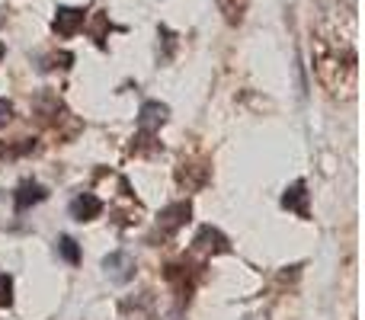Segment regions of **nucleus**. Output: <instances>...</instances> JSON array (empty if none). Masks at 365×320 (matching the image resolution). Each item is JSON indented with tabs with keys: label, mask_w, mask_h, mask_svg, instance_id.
<instances>
[{
	"label": "nucleus",
	"mask_w": 365,
	"mask_h": 320,
	"mask_svg": "<svg viewBox=\"0 0 365 320\" xmlns=\"http://www.w3.org/2000/svg\"><path fill=\"white\" fill-rule=\"evenodd\" d=\"M160 38H164V55H160V61H170L173 58V48H177V36H173L167 26H160V32H158Z\"/></svg>",
	"instance_id": "nucleus-18"
},
{
	"label": "nucleus",
	"mask_w": 365,
	"mask_h": 320,
	"mask_svg": "<svg viewBox=\"0 0 365 320\" xmlns=\"http://www.w3.org/2000/svg\"><path fill=\"white\" fill-rule=\"evenodd\" d=\"M192 253H202V257H221V253H231V240H227L218 227L205 224V227H199V234H195Z\"/></svg>",
	"instance_id": "nucleus-5"
},
{
	"label": "nucleus",
	"mask_w": 365,
	"mask_h": 320,
	"mask_svg": "<svg viewBox=\"0 0 365 320\" xmlns=\"http://www.w3.org/2000/svg\"><path fill=\"white\" fill-rule=\"evenodd\" d=\"M45 61L48 64H42V71H55V68H71V64H74V55H71V51H58V55H48L45 58Z\"/></svg>",
	"instance_id": "nucleus-16"
},
{
	"label": "nucleus",
	"mask_w": 365,
	"mask_h": 320,
	"mask_svg": "<svg viewBox=\"0 0 365 320\" xmlns=\"http://www.w3.org/2000/svg\"><path fill=\"white\" fill-rule=\"evenodd\" d=\"M208 176H212V167L205 160H182L177 167V186L186 192H195L208 182Z\"/></svg>",
	"instance_id": "nucleus-7"
},
{
	"label": "nucleus",
	"mask_w": 365,
	"mask_h": 320,
	"mask_svg": "<svg viewBox=\"0 0 365 320\" xmlns=\"http://www.w3.org/2000/svg\"><path fill=\"white\" fill-rule=\"evenodd\" d=\"M311 61H314V77L330 100L349 103L359 90V58H356L353 29L340 32L321 26L311 45Z\"/></svg>",
	"instance_id": "nucleus-1"
},
{
	"label": "nucleus",
	"mask_w": 365,
	"mask_h": 320,
	"mask_svg": "<svg viewBox=\"0 0 365 320\" xmlns=\"http://www.w3.org/2000/svg\"><path fill=\"white\" fill-rule=\"evenodd\" d=\"M13 304V279L6 272H0V308H10Z\"/></svg>",
	"instance_id": "nucleus-17"
},
{
	"label": "nucleus",
	"mask_w": 365,
	"mask_h": 320,
	"mask_svg": "<svg viewBox=\"0 0 365 320\" xmlns=\"http://www.w3.org/2000/svg\"><path fill=\"white\" fill-rule=\"evenodd\" d=\"M6 55V48H4V42H0V58H4Z\"/></svg>",
	"instance_id": "nucleus-22"
},
{
	"label": "nucleus",
	"mask_w": 365,
	"mask_h": 320,
	"mask_svg": "<svg viewBox=\"0 0 365 320\" xmlns=\"http://www.w3.org/2000/svg\"><path fill=\"white\" fill-rule=\"evenodd\" d=\"M189 218H192V205H189V202H173V205H167L164 212L158 215V227H154V234H151V244L170 240L180 227L189 224Z\"/></svg>",
	"instance_id": "nucleus-4"
},
{
	"label": "nucleus",
	"mask_w": 365,
	"mask_h": 320,
	"mask_svg": "<svg viewBox=\"0 0 365 320\" xmlns=\"http://www.w3.org/2000/svg\"><path fill=\"white\" fill-rule=\"evenodd\" d=\"M103 269H106L109 282L125 285V282H132V279H135V272H138V263H135L132 253L119 250V253H109V257L103 259Z\"/></svg>",
	"instance_id": "nucleus-6"
},
{
	"label": "nucleus",
	"mask_w": 365,
	"mask_h": 320,
	"mask_svg": "<svg viewBox=\"0 0 365 320\" xmlns=\"http://www.w3.org/2000/svg\"><path fill=\"white\" fill-rule=\"evenodd\" d=\"M106 26H109V19L103 16H96V26H93V38H96V45H106Z\"/></svg>",
	"instance_id": "nucleus-19"
},
{
	"label": "nucleus",
	"mask_w": 365,
	"mask_h": 320,
	"mask_svg": "<svg viewBox=\"0 0 365 320\" xmlns=\"http://www.w3.org/2000/svg\"><path fill=\"white\" fill-rule=\"evenodd\" d=\"M83 23H87V13H83V6H58L51 29H55L61 38H71Z\"/></svg>",
	"instance_id": "nucleus-8"
},
{
	"label": "nucleus",
	"mask_w": 365,
	"mask_h": 320,
	"mask_svg": "<svg viewBox=\"0 0 365 320\" xmlns=\"http://www.w3.org/2000/svg\"><path fill=\"white\" fill-rule=\"evenodd\" d=\"M13 122V103H6L4 96H0V128H6Z\"/></svg>",
	"instance_id": "nucleus-20"
},
{
	"label": "nucleus",
	"mask_w": 365,
	"mask_h": 320,
	"mask_svg": "<svg viewBox=\"0 0 365 320\" xmlns=\"http://www.w3.org/2000/svg\"><path fill=\"white\" fill-rule=\"evenodd\" d=\"M170 119V106H164V103H145L138 113V132H148V135H158L160 125Z\"/></svg>",
	"instance_id": "nucleus-9"
},
{
	"label": "nucleus",
	"mask_w": 365,
	"mask_h": 320,
	"mask_svg": "<svg viewBox=\"0 0 365 320\" xmlns=\"http://www.w3.org/2000/svg\"><path fill=\"white\" fill-rule=\"evenodd\" d=\"M0 158H6V145H4V141H0Z\"/></svg>",
	"instance_id": "nucleus-21"
},
{
	"label": "nucleus",
	"mask_w": 365,
	"mask_h": 320,
	"mask_svg": "<svg viewBox=\"0 0 365 320\" xmlns=\"http://www.w3.org/2000/svg\"><path fill=\"white\" fill-rule=\"evenodd\" d=\"M247 6H250V0H218V10L225 13V19H227L231 26H237L240 19H244Z\"/></svg>",
	"instance_id": "nucleus-14"
},
{
	"label": "nucleus",
	"mask_w": 365,
	"mask_h": 320,
	"mask_svg": "<svg viewBox=\"0 0 365 320\" xmlns=\"http://www.w3.org/2000/svg\"><path fill=\"white\" fill-rule=\"evenodd\" d=\"M100 212H103V202L93 192H81L77 199H71V218L74 221H93L100 218Z\"/></svg>",
	"instance_id": "nucleus-11"
},
{
	"label": "nucleus",
	"mask_w": 365,
	"mask_h": 320,
	"mask_svg": "<svg viewBox=\"0 0 365 320\" xmlns=\"http://www.w3.org/2000/svg\"><path fill=\"white\" fill-rule=\"evenodd\" d=\"M164 279L173 285L177 301L189 304L192 301L195 285H199V279H202V266H192V263H186V259H180V263H167L164 266Z\"/></svg>",
	"instance_id": "nucleus-2"
},
{
	"label": "nucleus",
	"mask_w": 365,
	"mask_h": 320,
	"mask_svg": "<svg viewBox=\"0 0 365 320\" xmlns=\"http://www.w3.org/2000/svg\"><path fill=\"white\" fill-rule=\"evenodd\" d=\"M58 253H61V257L68 259L71 266L81 263V247H77L74 237H61V240H58Z\"/></svg>",
	"instance_id": "nucleus-15"
},
{
	"label": "nucleus",
	"mask_w": 365,
	"mask_h": 320,
	"mask_svg": "<svg viewBox=\"0 0 365 320\" xmlns=\"http://www.w3.org/2000/svg\"><path fill=\"white\" fill-rule=\"evenodd\" d=\"M128 151L135 154V158H154V154L160 151V141H158V135H148V132H138L132 138V148Z\"/></svg>",
	"instance_id": "nucleus-13"
},
{
	"label": "nucleus",
	"mask_w": 365,
	"mask_h": 320,
	"mask_svg": "<svg viewBox=\"0 0 365 320\" xmlns=\"http://www.w3.org/2000/svg\"><path fill=\"white\" fill-rule=\"evenodd\" d=\"M282 208L295 212L298 218H311V208H308V182H304V180L292 182V186L285 189V195H282Z\"/></svg>",
	"instance_id": "nucleus-10"
},
{
	"label": "nucleus",
	"mask_w": 365,
	"mask_h": 320,
	"mask_svg": "<svg viewBox=\"0 0 365 320\" xmlns=\"http://www.w3.org/2000/svg\"><path fill=\"white\" fill-rule=\"evenodd\" d=\"M32 109H36L38 122H42L45 128H51V132H58L64 122H68V125H81V122L68 113V106L58 100V93H38L36 103H32Z\"/></svg>",
	"instance_id": "nucleus-3"
},
{
	"label": "nucleus",
	"mask_w": 365,
	"mask_h": 320,
	"mask_svg": "<svg viewBox=\"0 0 365 320\" xmlns=\"http://www.w3.org/2000/svg\"><path fill=\"white\" fill-rule=\"evenodd\" d=\"M45 199H48V189L26 180V182H19L16 195H13V205H16V212H26L29 205H38V202H45Z\"/></svg>",
	"instance_id": "nucleus-12"
}]
</instances>
